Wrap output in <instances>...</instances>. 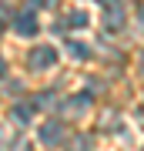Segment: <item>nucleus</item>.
Segmentation results:
<instances>
[{"label":"nucleus","instance_id":"obj_7","mask_svg":"<svg viewBox=\"0 0 144 151\" xmlns=\"http://www.w3.org/2000/svg\"><path fill=\"white\" fill-rule=\"evenodd\" d=\"M67 54H70V57H77V60H84V57H91V50H87L80 40H70V44H67Z\"/></svg>","mask_w":144,"mask_h":151},{"label":"nucleus","instance_id":"obj_5","mask_svg":"<svg viewBox=\"0 0 144 151\" xmlns=\"http://www.w3.org/2000/svg\"><path fill=\"white\" fill-rule=\"evenodd\" d=\"M64 108H67L70 114H74V118H80V114L91 108V94H74V97H70V101L64 104Z\"/></svg>","mask_w":144,"mask_h":151},{"label":"nucleus","instance_id":"obj_9","mask_svg":"<svg viewBox=\"0 0 144 151\" xmlns=\"http://www.w3.org/2000/svg\"><path fill=\"white\" fill-rule=\"evenodd\" d=\"M67 24H70V27H87V14H80V10L67 14Z\"/></svg>","mask_w":144,"mask_h":151},{"label":"nucleus","instance_id":"obj_3","mask_svg":"<svg viewBox=\"0 0 144 151\" xmlns=\"http://www.w3.org/2000/svg\"><path fill=\"white\" fill-rule=\"evenodd\" d=\"M40 141L44 145H60L64 141V124L60 121H44L40 124Z\"/></svg>","mask_w":144,"mask_h":151},{"label":"nucleus","instance_id":"obj_11","mask_svg":"<svg viewBox=\"0 0 144 151\" xmlns=\"http://www.w3.org/2000/svg\"><path fill=\"white\" fill-rule=\"evenodd\" d=\"M138 24H141V27H144V7H141V10H138Z\"/></svg>","mask_w":144,"mask_h":151},{"label":"nucleus","instance_id":"obj_14","mask_svg":"<svg viewBox=\"0 0 144 151\" xmlns=\"http://www.w3.org/2000/svg\"><path fill=\"white\" fill-rule=\"evenodd\" d=\"M141 70H144V54H141Z\"/></svg>","mask_w":144,"mask_h":151},{"label":"nucleus","instance_id":"obj_8","mask_svg":"<svg viewBox=\"0 0 144 151\" xmlns=\"http://www.w3.org/2000/svg\"><path fill=\"white\" fill-rule=\"evenodd\" d=\"M91 145H94L91 134H77L74 141H70V151H91Z\"/></svg>","mask_w":144,"mask_h":151},{"label":"nucleus","instance_id":"obj_12","mask_svg":"<svg viewBox=\"0 0 144 151\" xmlns=\"http://www.w3.org/2000/svg\"><path fill=\"white\" fill-rule=\"evenodd\" d=\"M7 74V64H4V57H0V77H4Z\"/></svg>","mask_w":144,"mask_h":151},{"label":"nucleus","instance_id":"obj_1","mask_svg":"<svg viewBox=\"0 0 144 151\" xmlns=\"http://www.w3.org/2000/svg\"><path fill=\"white\" fill-rule=\"evenodd\" d=\"M54 64H57V50H54V47L40 44V47H34V50H30V67H34V70L54 67Z\"/></svg>","mask_w":144,"mask_h":151},{"label":"nucleus","instance_id":"obj_2","mask_svg":"<svg viewBox=\"0 0 144 151\" xmlns=\"http://www.w3.org/2000/svg\"><path fill=\"white\" fill-rule=\"evenodd\" d=\"M104 27L107 30H121L124 27V7L117 0H107V14H104Z\"/></svg>","mask_w":144,"mask_h":151},{"label":"nucleus","instance_id":"obj_4","mask_svg":"<svg viewBox=\"0 0 144 151\" xmlns=\"http://www.w3.org/2000/svg\"><path fill=\"white\" fill-rule=\"evenodd\" d=\"M14 30L20 34V37H34V34H37V17L34 14H17L14 17Z\"/></svg>","mask_w":144,"mask_h":151},{"label":"nucleus","instance_id":"obj_6","mask_svg":"<svg viewBox=\"0 0 144 151\" xmlns=\"http://www.w3.org/2000/svg\"><path fill=\"white\" fill-rule=\"evenodd\" d=\"M30 114H34V104H17V108H14V121L17 124H27Z\"/></svg>","mask_w":144,"mask_h":151},{"label":"nucleus","instance_id":"obj_10","mask_svg":"<svg viewBox=\"0 0 144 151\" xmlns=\"http://www.w3.org/2000/svg\"><path fill=\"white\" fill-rule=\"evenodd\" d=\"M14 151H30V145H27V141L20 138V141H14Z\"/></svg>","mask_w":144,"mask_h":151},{"label":"nucleus","instance_id":"obj_13","mask_svg":"<svg viewBox=\"0 0 144 151\" xmlns=\"http://www.w3.org/2000/svg\"><path fill=\"white\" fill-rule=\"evenodd\" d=\"M34 4H37V7H40V4H44V7H47V4H50V0H34Z\"/></svg>","mask_w":144,"mask_h":151}]
</instances>
